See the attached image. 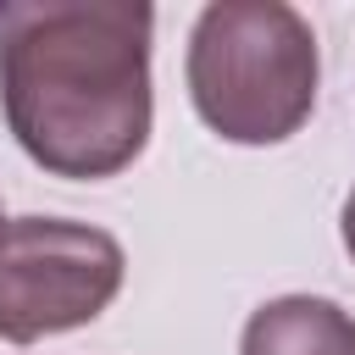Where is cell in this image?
<instances>
[{
  "mask_svg": "<svg viewBox=\"0 0 355 355\" xmlns=\"http://www.w3.org/2000/svg\"><path fill=\"white\" fill-rule=\"evenodd\" d=\"M155 11L128 0H44L0 11V105L55 178H116L150 144Z\"/></svg>",
  "mask_w": 355,
  "mask_h": 355,
  "instance_id": "obj_1",
  "label": "cell"
},
{
  "mask_svg": "<svg viewBox=\"0 0 355 355\" xmlns=\"http://www.w3.org/2000/svg\"><path fill=\"white\" fill-rule=\"evenodd\" d=\"M316 33L283 0H216L189 33V100L227 144H277L316 105Z\"/></svg>",
  "mask_w": 355,
  "mask_h": 355,
  "instance_id": "obj_2",
  "label": "cell"
},
{
  "mask_svg": "<svg viewBox=\"0 0 355 355\" xmlns=\"http://www.w3.org/2000/svg\"><path fill=\"white\" fill-rule=\"evenodd\" d=\"M122 244L105 227L17 216L0 233V338L39 344L94 322L122 288Z\"/></svg>",
  "mask_w": 355,
  "mask_h": 355,
  "instance_id": "obj_3",
  "label": "cell"
},
{
  "mask_svg": "<svg viewBox=\"0 0 355 355\" xmlns=\"http://www.w3.org/2000/svg\"><path fill=\"white\" fill-rule=\"evenodd\" d=\"M239 355H355V316L316 294H283L250 311Z\"/></svg>",
  "mask_w": 355,
  "mask_h": 355,
  "instance_id": "obj_4",
  "label": "cell"
},
{
  "mask_svg": "<svg viewBox=\"0 0 355 355\" xmlns=\"http://www.w3.org/2000/svg\"><path fill=\"white\" fill-rule=\"evenodd\" d=\"M344 250L355 255V189H349V200H344Z\"/></svg>",
  "mask_w": 355,
  "mask_h": 355,
  "instance_id": "obj_5",
  "label": "cell"
},
{
  "mask_svg": "<svg viewBox=\"0 0 355 355\" xmlns=\"http://www.w3.org/2000/svg\"><path fill=\"white\" fill-rule=\"evenodd\" d=\"M0 233H6V216H0Z\"/></svg>",
  "mask_w": 355,
  "mask_h": 355,
  "instance_id": "obj_6",
  "label": "cell"
}]
</instances>
